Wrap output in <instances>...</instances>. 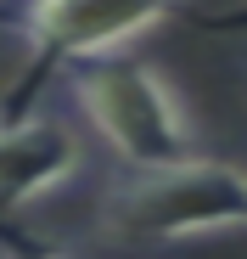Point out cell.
I'll return each mask as SVG.
<instances>
[{
	"label": "cell",
	"instance_id": "cell-4",
	"mask_svg": "<svg viewBox=\"0 0 247 259\" xmlns=\"http://www.w3.org/2000/svg\"><path fill=\"white\" fill-rule=\"evenodd\" d=\"M79 163H85V152H79L68 124L45 113H23L12 124H0V220L68 186L79 175Z\"/></svg>",
	"mask_w": 247,
	"mask_h": 259
},
{
	"label": "cell",
	"instance_id": "cell-5",
	"mask_svg": "<svg viewBox=\"0 0 247 259\" xmlns=\"http://www.w3.org/2000/svg\"><path fill=\"white\" fill-rule=\"evenodd\" d=\"M28 259H56V253H28Z\"/></svg>",
	"mask_w": 247,
	"mask_h": 259
},
{
	"label": "cell",
	"instance_id": "cell-3",
	"mask_svg": "<svg viewBox=\"0 0 247 259\" xmlns=\"http://www.w3.org/2000/svg\"><path fill=\"white\" fill-rule=\"evenodd\" d=\"M180 0H28L17 34L28 39L34 68H79L124 57L141 34H152Z\"/></svg>",
	"mask_w": 247,
	"mask_h": 259
},
{
	"label": "cell",
	"instance_id": "cell-6",
	"mask_svg": "<svg viewBox=\"0 0 247 259\" xmlns=\"http://www.w3.org/2000/svg\"><path fill=\"white\" fill-rule=\"evenodd\" d=\"M236 23H247V12H241V17H236Z\"/></svg>",
	"mask_w": 247,
	"mask_h": 259
},
{
	"label": "cell",
	"instance_id": "cell-2",
	"mask_svg": "<svg viewBox=\"0 0 247 259\" xmlns=\"http://www.w3.org/2000/svg\"><path fill=\"white\" fill-rule=\"evenodd\" d=\"M68 84L90 130L130 169H163V163L197 158V130L174 96V84L152 62H135V57L79 62Z\"/></svg>",
	"mask_w": 247,
	"mask_h": 259
},
{
	"label": "cell",
	"instance_id": "cell-1",
	"mask_svg": "<svg viewBox=\"0 0 247 259\" xmlns=\"http://www.w3.org/2000/svg\"><path fill=\"white\" fill-rule=\"evenodd\" d=\"M107 237L118 242H191L247 231V169L219 158H180L163 169H130L107 192Z\"/></svg>",
	"mask_w": 247,
	"mask_h": 259
}]
</instances>
